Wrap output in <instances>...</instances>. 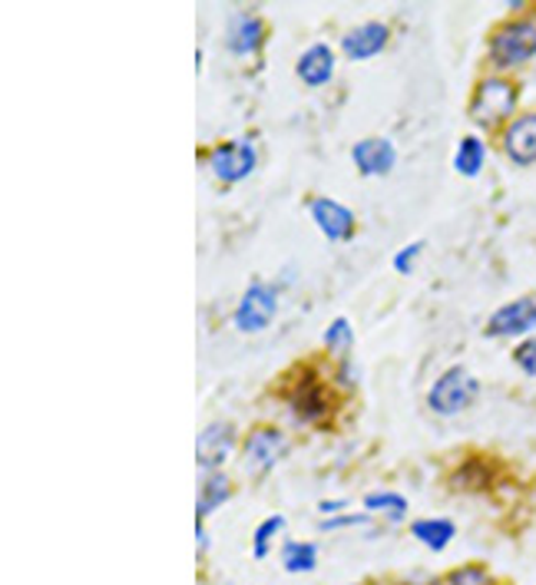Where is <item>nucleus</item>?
I'll return each instance as SVG.
<instances>
[{
    "label": "nucleus",
    "instance_id": "6ab92c4d",
    "mask_svg": "<svg viewBox=\"0 0 536 585\" xmlns=\"http://www.w3.org/2000/svg\"><path fill=\"white\" fill-rule=\"evenodd\" d=\"M229 496H232L229 480H225L222 473H212V477L202 483V493H199V506H196L199 519H202V516H209V513H215V510H219Z\"/></svg>",
    "mask_w": 536,
    "mask_h": 585
},
{
    "label": "nucleus",
    "instance_id": "9d476101",
    "mask_svg": "<svg viewBox=\"0 0 536 585\" xmlns=\"http://www.w3.org/2000/svg\"><path fill=\"white\" fill-rule=\"evenodd\" d=\"M289 407H292V413H295L299 420L318 423V420L331 410V397H328L325 384H322L315 374H305V377L295 384V390L289 394Z\"/></svg>",
    "mask_w": 536,
    "mask_h": 585
},
{
    "label": "nucleus",
    "instance_id": "dca6fc26",
    "mask_svg": "<svg viewBox=\"0 0 536 585\" xmlns=\"http://www.w3.org/2000/svg\"><path fill=\"white\" fill-rule=\"evenodd\" d=\"M411 536L418 539V542H424L431 552H444L447 546H451V539L457 536V526L451 523V519H415L411 523Z\"/></svg>",
    "mask_w": 536,
    "mask_h": 585
},
{
    "label": "nucleus",
    "instance_id": "b1692460",
    "mask_svg": "<svg viewBox=\"0 0 536 585\" xmlns=\"http://www.w3.org/2000/svg\"><path fill=\"white\" fill-rule=\"evenodd\" d=\"M464 480H477V490H480V487H487V483H490V470H487L480 460H470L467 467H461V470L454 473V487L461 490V487H464Z\"/></svg>",
    "mask_w": 536,
    "mask_h": 585
},
{
    "label": "nucleus",
    "instance_id": "bb28decb",
    "mask_svg": "<svg viewBox=\"0 0 536 585\" xmlns=\"http://www.w3.org/2000/svg\"><path fill=\"white\" fill-rule=\"evenodd\" d=\"M368 513H351V516H328L322 519V529L331 533V529H348V526H368Z\"/></svg>",
    "mask_w": 536,
    "mask_h": 585
},
{
    "label": "nucleus",
    "instance_id": "ddd939ff",
    "mask_svg": "<svg viewBox=\"0 0 536 585\" xmlns=\"http://www.w3.org/2000/svg\"><path fill=\"white\" fill-rule=\"evenodd\" d=\"M387 37H391V31L384 24L371 21V24H361L351 34H345L341 50H345L348 60H371V57H377L387 47Z\"/></svg>",
    "mask_w": 536,
    "mask_h": 585
},
{
    "label": "nucleus",
    "instance_id": "1a4fd4ad",
    "mask_svg": "<svg viewBox=\"0 0 536 585\" xmlns=\"http://www.w3.org/2000/svg\"><path fill=\"white\" fill-rule=\"evenodd\" d=\"M235 447V426L232 423H209L196 441V464L202 470H219Z\"/></svg>",
    "mask_w": 536,
    "mask_h": 585
},
{
    "label": "nucleus",
    "instance_id": "a878e982",
    "mask_svg": "<svg viewBox=\"0 0 536 585\" xmlns=\"http://www.w3.org/2000/svg\"><path fill=\"white\" fill-rule=\"evenodd\" d=\"M424 251V242H411V245H405L397 255H394V271H400V274H408L411 268H415V261H418V255Z\"/></svg>",
    "mask_w": 536,
    "mask_h": 585
},
{
    "label": "nucleus",
    "instance_id": "393cba45",
    "mask_svg": "<svg viewBox=\"0 0 536 585\" xmlns=\"http://www.w3.org/2000/svg\"><path fill=\"white\" fill-rule=\"evenodd\" d=\"M513 361H516V367H520L523 374L536 377V338L523 341V344L513 351Z\"/></svg>",
    "mask_w": 536,
    "mask_h": 585
},
{
    "label": "nucleus",
    "instance_id": "39448f33",
    "mask_svg": "<svg viewBox=\"0 0 536 585\" xmlns=\"http://www.w3.org/2000/svg\"><path fill=\"white\" fill-rule=\"evenodd\" d=\"M279 312V295L272 284L265 281H252L245 288V295L235 308V328L245 331V335H255V331H265L268 325H272Z\"/></svg>",
    "mask_w": 536,
    "mask_h": 585
},
{
    "label": "nucleus",
    "instance_id": "20e7f679",
    "mask_svg": "<svg viewBox=\"0 0 536 585\" xmlns=\"http://www.w3.org/2000/svg\"><path fill=\"white\" fill-rule=\"evenodd\" d=\"M286 451H289V441H286L282 430L258 426L245 436V444H242V467H245L248 477H265L286 457Z\"/></svg>",
    "mask_w": 536,
    "mask_h": 585
},
{
    "label": "nucleus",
    "instance_id": "0eeeda50",
    "mask_svg": "<svg viewBox=\"0 0 536 585\" xmlns=\"http://www.w3.org/2000/svg\"><path fill=\"white\" fill-rule=\"evenodd\" d=\"M536 328V299H516L487 321V338H520Z\"/></svg>",
    "mask_w": 536,
    "mask_h": 585
},
{
    "label": "nucleus",
    "instance_id": "2eb2a0df",
    "mask_svg": "<svg viewBox=\"0 0 536 585\" xmlns=\"http://www.w3.org/2000/svg\"><path fill=\"white\" fill-rule=\"evenodd\" d=\"M295 73H299V80L308 83V86H325V83L331 80V73H335V54H331V47H325V44L308 47V50L299 57Z\"/></svg>",
    "mask_w": 536,
    "mask_h": 585
},
{
    "label": "nucleus",
    "instance_id": "f8f14e48",
    "mask_svg": "<svg viewBox=\"0 0 536 585\" xmlns=\"http://www.w3.org/2000/svg\"><path fill=\"white\" fill-rule=\"evenodd\" d=\"M312 219L318 225V232L328 242H348L354 235V215L348 206L335 202V199H312Z\"/></svg>",
    "mask_w": 536,
    "mask_h": 585
},
{
    "label": "nucleus",
    "instance_id": "412c9836",
    "mask_svg": "<svg viewBox=\"0 0 536 585\" xmlns=\"http://www.w3.org/2000/svg\"><path fill=\"white\" fill-rule=\"evenodd\" d=\"M325 348L335 354V358H348V351L354 348V331H351V321L348 318H335L325 331Z\"/></svg>",
    "mask_w": 536,
    "mask_h": 585
},
{
    "label": "nucleus",
    "instance_id": "cd10ccee",
    "mask_svg": "<svg viewBox=\"0 0 536 585\" xmlns=\"http://www.w3.org/2000/svg\"><path fill=\"white\" fill-rule=\"evenodd\" d=\"M338 510H345V500H338V503H322V513H338Z\"/></svg>",
    "mask_w": 536,
    "mask_h": 585
},
{
    "label": "nucleus",
    "instance_id": "7ed1b4c3",
    "mask_svg": "<svg viewBox=\"0 0 536 585\" xmlns=\"http://www.w3.org/2000/svg\"><path fill=\"white\" fill-rule=\"evenodd\" d=\"M477 394H480V381L467 367H451L434 381V387L428 394V407L441 417H454V413L467 410L477 400Z\"/></svg>",
    "mask_w": 536,
    "mask_h": 585
},
{
    "label": "nucleus",
    "instance_id": "4be33fe9",
    "mask_svg": "<svg viewBox=\"0 0 536 585\" xmlns=\"http://www.w3.org/2000/svg\"><path fill=\"white\" fill-rule=\"evenodd\" d=\"M364 510H377L397 523L408 516V500L400 493H371V496H364Z\"/></svg>",
    "mask_w": 536,
    "mask_h": 585
},
{
    "label": "nucleus",
    "instance_id": "c85d7f7f",
    "mask_svg": "<svg viewBox=\"0 0 536 585\" xmlns=\"http://www.w3.org/2000/svg\"><path fill=\"white\" fill-rule=\"evenodd\" d=\"M354 585H364V582H354Z\"/></svg>",
    "mask_w": 536,
    "mask_h": 585
},
{
    "label": "nucleus",
    "instance_id": "a211bd4d",
    "mask_svg": "<svg viewBox=\"0 0 536 585\" xmlns=\"http://www.w3.org/2000/svg\"><path fill=\"white\" fill-rule=\"evenodd\" d=\"M315 559H318V546L315 542H299V539L282 542V565H286V572H292V575L312 572Z\"/></svg>",
    "mask_w": 536,
    "mask_h": 585
},
{
    "label": "nucleus",
    "instance_id": "5701e85b",
    "mask_svg": "<svg viewBox=\"0 0 536 585\" xmlns=\"http://www.w3.org/2000/svg\"><path fill=\"white\" fill-rule=\"evenodd\" d=\"M444 582L447 585H490L493 575L483 562H467V565H457L454 572H447Z\"/></svg>",
    "mask_w": 536,
    "mask_h": 585
},
{
    "label": "nucleus",
    "instance_id": "6e6552de",
    "mask_svg": "<svg viewBox=\"0 0 536 585\" xmlns=\"http://www.w3.org/2000/svg\"><path fill=\"white\" fill-rule=\"evenodd\" d=\"M503 153L516 166H533L536 163V113H523V116L506 122Z\"/></svg>",
    "mask_w": 536,
    "mask_h": 585
},
{
    "label": "nucleus",
    "instance_id": "423d86ee",
    "mask_svg": "<svg viewBox=\"0 0 536 585\" xmlns=\"http://www.w3.org/2000/svg\"><path fill=\"white\" fill-rule=\"evenodd\" d=\"M255 163H258V153H255V142L252 139L222 142V145H215V153L209 156L212 176L219 183H242L245 176H252Z\"/></svg>",
    "mask_w": 536,
    "mask_h": 585
},
{
    "label": "nucleus",
    "instance_id": "4468645a",
    "mask_svg": "<svg viewBox=\"0 0 536 585\" xmlns=\"http://www.w3.org/2000/svg\"><path fill=\"white\" fill-rule=\"evenodd\" d=\"M261 44H265V24L252 14H235L229 24V34H225V47L232 54L245 57V54H255Z\"/></svg>",
    "mask_w": 536,
    "mask_h": 585
},
{
    "label": "nucleus",
    "instance_id": "f257e3e1",
    "mask_svg": "<svg viewBox=\"0 0 536 585\" xmlns=\"http://www.w3.org/2000/svg\"><path fill=\"white\" fill-rule=\"evenodd\" d=\"M516 100H520V90L513 80L506 77H483L470 96V106H467V116L483 126V129H497L503 126L513 109H516Z\"/></svg>",
    "mask_w": 536,
    "mask_h": 585
},
{
    "label": "nucleus",
    "instance_id": "9b49d317",
    "mask_svg": "<svg viewBox=\"0 0 536 585\" xmlns=\"http://www.w3.org/2000/svg\"><path fill=\"white\" fill-rule=\"evenodd\" d=\"M351 160L358 166L361 176H387L397 163V150L394 142L384 139V136H371V139H361L354 150H351Z\"/></svg>",
    "mask_w": 536,
    "mask_h": 585
},
{
    "label": "nucleus",
    "instance_id": "aec40b11",
    "mask_svg": "<svg viewBox=\"0 0 536 585\" xmlns=\"http://www.w3.org/2000/svg\"><path fill=\"white\" fill-rule=\"evenodd\" d=\"M286 526H289L286 516H268V519L255 529V536H252V555H255V559H265L268 549H272V539H276L279 533H286Z\"/></svg>",
    "mask_w": 536,
    "mask_h": 585
},
{
    "label": "nucleus",
    "instance_id": "f03ea898",
    "mask_svg": "<svg viewBox=\"0 0 536 585\" xmlns=\"http://www.w3.org/2000/svg\"><path fill=\"white\" fill-rule=\"evenodd\" d=\"M536 57V24L533 21H506L490 37V63L497 70H516Z\"/></svg>",
    "mask_w": 536,
    "mask_h": 585
},
{
    "label": "nucleus",
    "instance_id": "f3484780",
    "mask_svg": "<svg viewBox=\"0 0 536 585\" xmlns=\"http://www.w3.org/2000/svg\"><path fill=\"white\" fill-rule=\"evenodd\" d=\"M483 163H487V145H483V139H480V136H464L461 145H457V156H454V169H457L461 176L474 179V176H480Z\"/></svg>",
    "mask_w": 536,
    "mask_h": 585
}]
</instances>
